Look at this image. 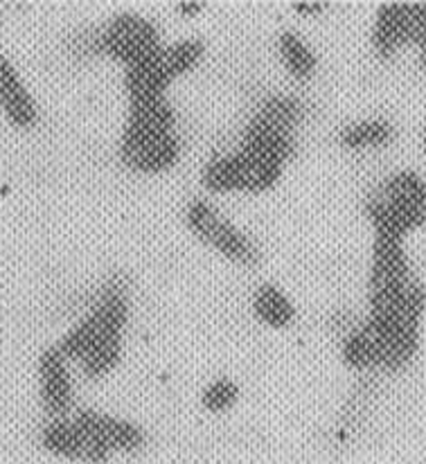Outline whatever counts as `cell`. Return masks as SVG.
Listing matches in <instances>:
<instances>
[{
  "label": "cell",
  "instance_id": "cell-1",
  "mask_svg": "<svg viewBox=\"0 0 426 464\" xmlns=\"http://www.w3.org/2000/svg\"><path fill=\"white\" fill-rule=\"evenodd\" d=\"M373 235L404 239L426 226V180L415 169H397L363 203Z\"/></svg>",
  "mask_w": 426,
  "mask_h": 464
},
{
  "label": "cell",
  "instance_id": "cell-2",
  "mask_svg": "<svg viewBox=\"0 0 426 464\" xmlns=\"http://www.w3.org/2000/svg\"><path fill=\"white\" fill-rule=\"evenodd\" d=\"M129 314L131 307H129L127 285L120 280L109 282L92 309L57 343V350L66 356V361L82 363L100 347L124 341Z\"/></svg>",
  "mask_w": 426,
  "mask_h": 464
},
{
  "label": "cell",
  "instance_id": "cell-3",
  "mask_svg": "<svg viewBox=\"0 0 426 464\" xmlns=\"http://www.w3.org/2000/svg\"><path fill=\"white\" fill-rule=\"evenodd\" d=\"M285 167L280 160L237 147L230 154L210 158L198 180L210 194H264L280 183Z\"/></svg>",
  "mask_w": 426,
  "mask_h": 464
},
{
  "label": "cell",
  "instance_id": "cell-4",
  "mask_svg": "<svg viewBox=\"0 0 426 464\" xmlns=\"http://www.w3.org/2000/svg\"><path fill=\"white\" fill-rule=\"evenodd\" d=\"M404 239L373 235V253L368 268V314L382 315L402 303L418 286Z\"/></svg>",
  "mask_w": 426,
  "mask_h": 464
},
{
  "label": "cell",
  "instance_id": "cell-5",
  "mask_svg": "<svg viewBox=\"0 0 426 464\" xmlns=\"http://www.w3.org/2000/svg\"><path fill=\"white\" fill-rule=\"evenodd\" d=\"M185 226L203 246L237 266H257L262 259L256 241L221 215L208 198H192L185 206Z\"/></svg>",
  "mask_w": 426,
  "mask_h": 464
},
{
  "label": "cell",
  "instance_id": "cell-6",
  "mask_svg": "<svg viewBox=\"0 0 426 464\" xmlns=\"http://www.w3.org/2000/svg\"><path fill=\"white\" fill-rule=\"evenodd\" d=\"M163 45L159 25L142 14H115L102 27V57H109L122 68L150 62Z\"/></svg>",
  "mask_w": 426,
  "mask_h": 464
},
{
  "label": "cell",
  "instance_id": "cell-7",
  "mask_svg": "<svg viewBox=\"0 0 426 464\" xmlns=\"http://www.w3.org/2000/svg\"><path fill=\"white\" fill-rule=\"evenodd\" d=\"M183 154V145L176 131H133L122 129L120 133V162L133 174L156 176L174 169Z\"/></svg>",
  "mask_w": 426,
  "mask_h": 464
},
{
  "label": "cell",
  "instance_id": "cell-8",
  "mask_svg": "<svg viewBox=\"0 0 426 464\" xmlns=\"http://www.w3.org/2000/svg\"><path fill=\"white\" fill-rule=\"evenodd\" d=\"M73 420L84 426L88 433L104 444L113 456H138L150 444V435L138 421L127 417L111 415V412L95 411V408H80L73 412Z\"/></svg>",
  "mask_w": 426,
  "mask_h": 464
},
{
  "label": "cell",
  "instance_id": "cell-9",
  "mask_svg": "<svg viewBox=\"0 0 426 464\" xmlns=\"http://www.w3.org/2000/svg\"><path fill=\"white\" fill-rule=\"evenodd\" d=\"M41 444L54 458H62L68 462L82 464H106L113 460V453L97 442L84 426L77 424L71 417L63 420H48V424L41 430Z\"/></svg>",
  "mask_w": 426,
  "mask_h": 464
},
{
  "label": "cell",
  "instance_id": "cell-10",
  "mask_svg": "<svg viewBox=\"0 0 426 464\" xmlns=\"http://www.w3.org/2000/svg\"><path fill=\"white\" fill-rule=\"evenodd\" d=\"M39 397L48 420H63L73 415V379L68 361L57 345L48 347L39 356Z\"/></svg>",
  "mask_w": 426,
  "mask_h": 464
},
{
  "label": "cell",
  "instance_id": "cell-11",
  "mask_svg": "<svg viewBox=\"0 0 426 464\" xmlns=\"http://www.w3.org/2000/svg\"><path fill=\"white\" fill-rule=\"evenodd\" d=\"M370 44L379 59H395L402 50L415 45L413 3H383L377 9Z\"/></svg>",
  "mask_w": 426,
  "mask_h": 464
},
{
  "label": "cell",
  "instance_id": "cell-12",
  "mask_svg": "<svg viewBox=\"0 0 426 464\" xmlns=\"http://www.w3.org/2000/svg\"><path fill=\"white\" fill-rule=\"evenodd\" d=\"M0 109L9 124L16 129H32L39 120V111L30 91L3 53H0Z\"/></svg>",
  "mask_w": 426,
  "mask_h": 464
},
{
  "label": "cell",
  "instance_id": "cell-13",
  "mask_svg": "<svg viewBox=\"0 0 426 464\" xmlns=\"http://www.w3.org/2000/svg\"><path fill=\"white\" fill-rule=\"evenodd\" d=\"M251 309L253 315L268 329H289L298 315L294 300L273 282H264L257 286L251 298Z\"/></svg>",
  "mask_w": 426,
  "mask_h": 464
},
{
  "label": "cell",
  "instance_id": "cell-14",
  "mask_svg": "<svg viewBox=\"0 0 426 464\" xmlns=\"http://www.w3.org/2000/svg\"><path fill=\"white\" fill-rule=\"evenodd\" d=\"M397 136V129L386 118H365L350 122L341 129L336 142L345 151H370L391 145Z\"/></svg>",
  "mask_w": 426,
  "mask_h": 464
},
{
  "label": "cell",
  "instance_id": "cell-15",
  "mask_svg": "<svg viewBox=\"0 0 426 464\" xmlns=\"http://www.w3.org/2000/svg\"><path fill=\"white\" fill-rule=\"evenodd\" d=\"M122 129L133 131H176V111L169 97H147V100L129 102L127 120Z\"/></svg>",
  "mask_w": 426,
  "mask_h": 464
},
{
  "label": "cell",
  "instance_id": "cell-16",
  "mask_svg": "<svg viewBox=\"0 0 426 464\" xmlns=\"http://www.w3.org/2000/svg\"><path fill=\"white\" fill-rule=\"evenodd\" d=\"M277 57H280L282 66L289 72V77H294L295 82L305 83L318 72V57L314 53L312 45L305 41V36H300L294 30H282L277 34L276 41Z\"/></svg>",
  "mask_w": 426,
  "mask_h": 464
},
{
  "label": "cell",
  "instance_id": "cell-17",
  "mask_svg": "<svg viewBox=\"0 0 426 464\" xmlns=\"http://www.w3.org/2000/svg\"><path fill=\"white\" fill-rule=\"evenodd\" d=\"M206 57V44L201 39H180L176 44H165L159 53V63L168 72L171 82L192 72Z\"/></svg>",
  "mask_w": 426,
  "mask_h": 464
},
{
  "label": "cell",
  "instance_id": "cell-18",
  "mask_svg": "<svg viewBox=\"0 0 426 464\" xmlns=\"http://www.w3.org/2000/svg\"><path fill=\"white\" fill-rule=\"evenodd\" d=\"M239 397H242V388L230 377H219L201 390V406L210 415H224L237 406Z\"/></svg>",
  "mask_w": 426,
  "mask_h": 464
},
{
  "label": "cell",
  "instance_id": "cell-19",
  "mask_svg": "<svg viewBox=\"0 0 426 464\" xmlns=\"http://www.w3.org/2000/svg\"><path fill=\"white\" fill-rule=\"evenodd\" d=\"M291 7L295 9V14H298V16L314 18V16H321V14H325L327 7H330V3H325V0H300V3H294Z\"/></svg>",
  "mask_w": 426,
  "mask_h": 464
},
{
  "label": "cell",
  "instance_id": "cell-20",
  "mask_svg": "<svg viewBox=\"0 0 426 464\" xmlns=\"http://www.w3.org/2000/svg\"><path fill=\"white\" fill-rule=\"evenodd\" d=\"M203 7H206V5H203V3H197V0H194V3H189V0H183V3L176 5V9H179L180 16H185V18L198 16V14L203 12Z\"/></svg>",
  "mask_w": 426,
  "mask_h": 464
},
{
  "label": "cell",
  "instance_id": "cell-21",
  "mask_svg": "<svg viewBox=\"0 0 426 464\" xmlns=\"http://www.w3.org/2000/svg\"><path fill=\"white\" fill-rule=\"evenodd\" d=\"M418 53H420V66H422L424 71H426V45H422V48H420Z\"/></svg>",
  "mask_w": 426,
  "mask_h": 464
},
{
  "label": "cell",
  "instance_id": "cell-22",
  "mask_svg": "<svg viewBox=\"0 0 426 464\" xmlns=\"http://www.w3.org/2000/svg\"><path fill=\"white\" fill-rule=\"evenodd\" d=\"M422 147H424V154H426V131H424V136H422Z\"/></svg>",
  "mask_w": 426,
  "mask_h": 464
}]
</instances>
